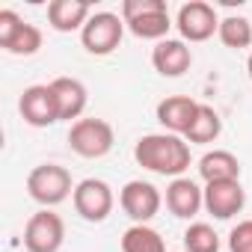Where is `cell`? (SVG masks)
<instances>
[{
	"label": "cell",
	"instance_id": "20",
	"mask_svg": "<svg viewBox=\"0 0 252 252\" xmlns=\"http://www.w3.org/2000/svg\"><path fill=\"white\" fill-rule=\"evenodd\" d=\"M122 252H166V243L155 228L131 225L122 234Z\"/></svg>",
	"mask_w": 252,
	"mask_h": 252
},
{
	"label": "cell",
	"instance_id": "2",
	"mask_svg": "<svg viewBox=\"0 0 252 252\" xmlns=\"http://www.w3.org/2000/svg\"><path fill=\"white\" fill-rule=\"evenodd\" d=\"M122 21L137 39H158L169 33L172 21L166 12V0H125L122 3Z\"/></svg>",
	"mask_w": 252,
	"mask_h": 252
},
{
	"label": "cell",
	"instance_id": "24",
	"mask_svg": "<svg viewBox=\"0 0 252 252\" xmlns=\"http://www.w3.org/2000/svg\"><path fill=\"white\" fill-rule=\"evenodd\" d=\"M246 71H249V77H252V54H249V60H246Z\"/></svg>",
	"mask_w": 252,
	"mask_h": 252
},
{
	"label": "cell",
	"instance_id": "23",
	"mask_svg": "<svg viewBox=\"0 0 252 252\" xmlns=\"http://www.w3.org/2000/svg\"><path fill=\"white\" fill-rule=\"evenodd\" d=\"M228 249L231 252H252V220H243V222H237L231 228Z\"/></svg>",
	"mask_w": 252,
	"mask_h": 252
},
{
	"label": "cell",
	"instance_id": "15",
	"mask_svg": "<svg viewBox=\"0 0 252 252\" xmlns=\"http://www.w3.org/2000/svg\"><path fill=\"white\" fill-rule=\"evenodd\" d=\"M196 110H199V101H193L187 95H169V98H163L158 104V122L163 125L169 134L181 137V134H187Z\"/></svg>",
	"mask_w": 252,
	"mask_h": 252
},
{
	"label": "cell",
	"instance_id": "16",
	"mask_svg": "<svg viewBox=\"0 0 252 252\" xmlns=\"http://www.w3.org/2000/svg\"><path fill=\"white\" fill-rule=\"evenodd\" d=\"M92 18V9L83 0H51L48 3V24L57 33H71V30H83V24Z\"/></svg>",
	"mask_w": 252,
	"mask_h": 252
},
{
	"label": "cell",
	"instance_id": "3",
	"mask_svg": "<svg viewBox=\"0 0 252 252\" xmlns=\"http://www.w3.org/2000/svg\"><path fill=\"white\" fill-rule=\"evenodd\" d=\"M27 193L45 205V208H54L60 202H65L74 187H71V172L65 166H57V163H39L30 175H27Z\"/></svg>",
	"mask_w": 252,
	"mask_h": 252
},
{
	"label": "cell",
	"instance_id": "10",
	"mask_svg": "<svg viewBox=\"0 0 252 252\" xmlns=\"http://www.w3.org/2000/svg\"><path fill=\"white\" fill-rule=\"evenodd\" d=\"M119 202H122V211L128 214L137 225H146L160 211V193L149 181H128L122 187V193H119Z\"/></svg>",
	"mask_w": 252,
	"mask_h": 252
},
{
	"label": "cell",
	"instance_id": "9",
	"mask_svg": "<svg viewBox=\"0 0 252 252\" xmlns=\"http://www.w3.org/2000/svg\"><path fill=\"white\" fill-rule=\"evenodd\" d=\"M181 39L187 42H205L211 39L217 30H220V18H217V9L205 0H190L178 9V21H175Z\"/></svg>",
	"mask_w": 252,
	"mask_h": 252
},
{
	"label": "cell",
	"instance_id": "18",
	"mask_svg": "<svg viewBox=\"0 0 252 252\" xmlns=\"http://www.w3.org/2000/svg\"><path fill=\"white\" fill-rule=\"evenodd\" d=\"M199 175L205 178V184H217V181H237L240 178V163L231 152H208L199 160Z\"/></svg>",
	"mask_w": 252,
	"mask_h": 252
},
{
	"label": "cell",
	"instance_id": "11",
	"mask_svg": "<svg viewBox=\"0 0 252 252\" xmlns=\"http://www.w3.org/2000/svg\"><path fill=\"white\" fill-rule=\"evenodd\" d=\"M18 110L24 116L27 125L33 128H48V125L60 122V110H57V98H54V89L51 83H39V86H27L21 101H18Z\"/></svg>",
	"mask_w": 252,
	"mask_h": 252
},
{
	"label": "cell",
	"instance_id": "14",
	"mask_svg": "<svg viewBox=\"0 0 252 252\" xmlns=\"http://www.w3.org/2000/svg\"><path fill=\"white\" fill-rule=\"evenodd\" d=\"M202 205H205V190H199L196 181H190V178H172V184L166 187V208L175 217L193 220Z\"/></svg>",
	"mask_w": 252,
	"mask_h": 252
},
{
	"label": "cell",
	"instance_id": "4",
	"mask_svg": "<svg viewBox=\"0 0 252 252\" xmlns=\"http://www.w3.org/2000/svg\"><path fill=\"white\" fill-rule=\"evenodd\" d=\"M68 146L80 158H104L113 149V128L104 119H77L68 131Z\"/></svg>",
	"mask_w": 252,
	"mask_h": 252
},
{
	"label": "cell",
	"instance_id": "21",
	"mask_svg": "<svg viewBox=\"0 0 252 252\" xmlns=\"http://www.w3.org/2000/svg\"><path fill=\"white\" fill-rule=\"evenodd\" d=\"M217 36H220V42H222L225 48L240 51V48H249V45H252V24H249V18H243V15H228V18L220 21Z\"/></svg>",
	"mask_w": 252,
	"mask_h": 252
},
{
	"label": "cell",
	"instance_id": "8",
	"mask_svg": "<svg viewBox=\"0 0 252 252\" xmlns=\"http://www.w3.org/2000/svg\"><path fill=\"white\" fill-rule=\"evenodd\" d=\"M71 202H74V211L89 220V222H104L113 211V190L107 181L101 178H86L74 187L71 193Z\"/></svg>",
	"mask_w": 252,
	"mask_h": 252
},
{
	"label": "cell",
	"instance_id": "5",
	"mask_svg": "<svg viewBox=\"0 0 252 252\" xmlns=\"http://www.w3.org/2000/svg\"><path fill=\"white\" fill-rule=\"evenodd\" d=\"M125 36V21L113 12H92V18L83 24L80 30V42L89 54L95 57H107L119 48Z\"/></svg>",
	"mask_w": 252,
	"mask_h": 252
},
{
	"label": "cell",
	"instance_id": "12",
	"mask_svg": "<svg viewBox=\"0 0 252 252\" xmlns=\"http://www.w3.org/2000/svg\"><path fill=\"white\" fill-rule=\"evenodd\" d=\"M243 205H246V193L240 181H217L205 187V208L217 220H231L234 214L243 211Z\"/></svg>",
	"mask_w": 252,
	"mask_h": 252
},
{
	"label": "cell",
	"instance_id": "13",
	"mask_svg": "<svg viewBox=\"0 0 252 252\" xmlns=\"http://www.w3.org/2000/svg\"><path fill=\"white\" fill-rule=\"evenodd\" d=\"M152 65L163 77H181L193 65V54H190V48L181 39H163L152 51Z\"/></svg>",
	"mask_w": 252,
	"mask_h": 252
},
{
	"label": "cell",
	"instance_id": "17",
	"mask_svg": "<svg viewBox=\"0 0 252 252\" xmlns=\"http://www.w3.org/2000/svg\"><path fill=\"white\" fill-rule=\"evenodd\" d=\"M51 89L57 98L60 119H65V122L80 119V113L86 110V86L77 77H57V80H51Z\"/></svg>",
	"mask_w": 252,
	"mask_h": 252
},
{
	"label": "cell",
	"instance_id": "6",
	"mask_svg": "<svg viewBox=\"0 0 252 252\" xmlns=\"http://www.w3.org/2000/svg\"><path fill=\"white\" fill-rule=\"evenodd\" d=\"M0 48L15 57H33L42 48V30L18 18L12 9H0Z\"/></svg>",
	"mask_w": 252,
	"mask_h": 252
},
{
	"label": "cell",
	"instance_id": "22",
	"mask_svg": "<svg viewBox=\"0 0 252 252\" xmlns=\"http://www.w3.org/2000/svg\"><path fill=\"white\" fill-rule=\"evenodd\" d=\"M184 249L187 252H220V234L208 222H193L184 231Z\"/></svg>",
	"mask_w": 252,
	"mask_h": 252
},
{
	"label": "cell",
	"instance_id": "19",
	"mask_svg": "<svg viewBox=\"0 0 252 252\" xmlns=\"http://www.w3.org/2000/svg\"><path fill=\"white\" fill-rule=\"evenodd\" d=\"M220 131H222L220 113L214 107H208V104H199V110H196V116H193L184 137H187V143H214L220 137Z\"/></svg>",
	"mask_w": 252,
	"mask_h": 252
},
{
	"label": "cell",
	"instance_id": "7",
	"mask_svg": "<svg viewBox=\"0 0 252 252\" xmlns=\"http://www.w3.org/2000/svg\"><path fill=\"white\" fill-rule=\"evenodd\" d=\"M63 240H65V225H63L60 214H54L48 208L36 211L24 225L27 252H60Z\"/></svg>",
	"mask_w": 252,
	"mask_h": 252
},
{
	"label": "cell",
	"instance_id": "1",
	"mask_svg": "<svg viewBox=\"0 0 252 252\" xmlns=\"http://www.w3.org/2000/svg\"><path fill=\"white\" fill-rule=\"evenodd\" d=\"M134 158L143 169L158 175L181 178V172L190 169V146L178 134H149L137 143Z\"/></svg>",
	"mask_w": 252,
	"mask_h": 252
}]
</instances>
